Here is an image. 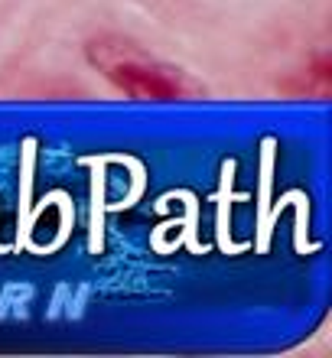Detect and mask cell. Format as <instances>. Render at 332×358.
Masks as SVG:
<instances>
[{
    "mask_svg": "<svg viewBox=\"0 0 332 358\" xmlns=\"http://www.w3.org/2000/svg\"><path fill=\"white\" fill-rule=\"evenodd\" d=\"M88 62L111 82L117 92L137 101H176L196 94L186 72L150 56L147 49L124 36H101L88 43Z\"/></svg>",
    "mask_w": 332,
    "mask_h": 358,
    "instance_id": "obj_1",
    "label": "cell"
}]
</instances>
